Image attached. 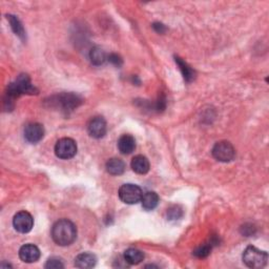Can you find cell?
I'll list each match as a JSON object with an SVG mask.
<instances>
[{
	"instance_id": "cell-1",
	"label": "cell",
	"mask_w": 269,
	"mask_h": 269,
	"mask_svg": "<svg viewBox=\"0 0 269 269\" xmlns=\"http://www.w3.org/2000/svg\"><path fill=\"white\" fill-rule=\"evenodd\" d=\"M52 238L57 245L68 246L77 238L75 224L67 219L57 221L52 227Z\"/></svg>"
},
{
	"instance_id": "cell-2",
	"label": "cell",
	"mask_w": 269,
	"mask_h": 269,
	"mask_svg": "<svg viewBox=\"0 0 269 269\" xmlns=\"http://www.w3.org/2000/svg\"><path fill=\"white\" fill-rule=\"evenodd\" d=\"M37 93H38L37 89L32 85L30 77L25 74L19 76L16 79V81L11 83L8 88V95H9L10 101L19 97V96L23 94L33 95Z\"/></svg>"
},
{
	"instance_id": "cell-3",
	"label": "cell",
	"mask_w": 269,
	"mask_h": 269,
	"mask_svg": "<svg viewBox=\"0 0 269 269\" xmlns=\"http://www.w3.org/2000/svg\"><path fill=\"white\" fill-rule=\"evenodd\" d=\"M244 264L252 269H259L264 267L268 261L267 252L260 251L254 246H248L242 255Z\"/></svg>"
},
{
	"instance_id": "cell-4",
	"label": "cell",
	"mask_w": 269,
	"mask_h": 269,
	"mask_svg": "<svg viewBox=\"0 0 269 269\" xmlns=\"http://www.w3.org/2000/svg\"><path fill=\"white\" fill-rule=\"evenodd\" d=\"M143 196V191L138 185L134 184H124L119 188L120 200L125 204H137L141 201Z\"/></svg>"
},
{
	"instance_id": "cell-5",
	"label": "cell",
	"mask_w": 269,
	"mask_h": 269,
	"mask_svg": "<svg viewBox=\"0 0 269 269\" xmlns=\"http://www.w3.org/2000/svg\"><path fill=\"white\" fill-rule=\"evenodd\" d=\"M213 156L220 162H230L235 157V150L232 143L227 141H221L213 147Z\"/></svg>"
},
{
	"instance_id": "cell-6",
	"label": "cell",
	"mask_w": 269,
	"mask_h": 269,
	"mask_svg": "<svg viewBox=\"0 0 269 269\" xmlns=\"http://www.w3.org/2000/svg\"><path fill=\"white\" fill-rule=\"evenodd\" d=\"M55 153L57 157L63 160L72 159L77 153V144L73 139L62 138L57 141L55 145Z\"/></svg>"
},
{
	"instance_id": "cell-7",
	"label": "cell",
	"mask_w": 269,
	"mask_h": 269,
	"mask_svg": "<svg viewBox=\"0 0 269 269\" xmlns=\"http://www.w3.org/2000/svg\"><path fill=\"white\" fill-rule=\"evenodd\" d=\"M13 226L20 234H28L34 227V219L30 213L25 210L19 211L13 218Z\"/></svg>"
},
{
	"instance_id": "cell-8",
	"label": "cell",
	"mask_w": 269,
	"mask_h": 269,
	"mask_svg": "<svg viewBox=\"0 0 269 269\" xmlns=\"http://www.w3.org/2000/svg\"><path fill=\"white\" fill-rule=\"evenodd\" d=\"M106 121L102 117H95L88 122L87 131L89 136L95 139H100L105 136L106 134Z\"/></svg>"
},
{
	"instance_id": "cell-9",
	"label": "cell",
	"mask_w": 269,
	"mask_h": 269,
	"mask_svg": "<svg viewBox=\"0 0 269 269\" xmlns=\"http://www.w3.org/2000/svg\"><path fill=\"white\" fill-rule=\"evenodd\" d=\"M44 136V129L39 123H29L24 127V138L30 143H38Z\"/></svg>"
},
{
	"instance_id": "cell-10",
	"label": "cell",
	"mask_w": 269,
	"mask_h": 269,
	"mask_svg": "<svg viewBox=\"0 0 269 269\" xmlns=\"http://www.w3.org/2000/svg\"><path fill=\"white\" fill-rule=\"evenodd\" d=\"M40 251L34 244H25L21 246L19 251V258L23 261L24 263H35L40 259Z\"/></svg>"
},
{
	"instance_id": "cell-11",
	"label": "cell",
	"mask_w": 269,
	"mask_h": 269,
	"mask_svg": "<svg viewBox=\"0 0 269 269\" xmlns=\"http://www.w3.org/2000/svg\"><path fill=\"white\" fill-rule=\"evenodd\" d=\"M131 166H132L133 170L136 172V174H139V175L147 174L151 168V164H150L149 159L142 155L134 156L132 160Z\"/></svg>"
},
{
	"instance_id": "cell-12",
	"label": "cell",
	"mask_w": 269,
	"mask_h": 269,
	"mask_svg": "<svg viewBox=\"0 0 269 269\" xmlns=\"http://www.w3.org/2000/svg\"><path fill=\"white\" fill-rule=\"evenodd\" d=\"M118 149L123 155H130L136 149V140L132 134H122L118 140Z\"/></svg>"
},
{
	"instance_id": "cell-13",
	"label": "cell",
	"mask_w": 269,
	"mask_h": 269,
	"mask_svg": "<svg viewBox=\"0 0 269 269\" xmlns=\"http://www.w3.org/2000/svg\"><path fill=\"white\" fill-rule=\"evenodd\" d=\"M96 263H97V258H96V255L89 252L80 253L75 259V266L77 268H93Z\"/></svg>"
},
{
	"instance_id": "cell-14",
	"label": "cell",
	"mask_w": 269,
	"mask_h": 269,
	"mask_svg": "<svg viewBox=\"0 0 269 269\" xmlns=\"http://www.w3.org/2000/svg\"><path fill=\"white\" fill-rule=\"evenodd\" d=\"M106 170L113 176H120L125 170V163L119 158L110 159L106 162Z\"/></svg>"
},
{
	"instance_id": "cell-15",
	"label": "cell",
	"mask_w": 269,
	"mask_h": 269,
	"mask_svg": "<svg viewBox=\"0 0 269 269\" xmlns=\"http://www.w3.org/2000/svg\"><path fill=\"white\" fill-rule=\"evenodd\" d=\"M124 261L130 265H138L144 260V253L136 248H130L124 252Z\"/></svg>"
},
{
	"instance_id": "cell-16",
	"label": "cell",
	"mask_w": 269,
	"mask_h": 269,
	"mask_svg": "<svg viewBox=\"0 0 269 269\" xmlns=\"http://www.w3.org/2000/svg\"><path fill=\"white\" fill-rule=\"evenodd\" d=\"M80 99L77 97L76 95L73 94H63L59 97L58 103H60L63 107V110H73V108L77 107L80 104Z\"/></svg>"
},
{
	"instance_id": "cell-17",
	"label": "cell",
	"mask_w": 269,
	"mask_h": 269,
	"mask_svg": "<svg viewBox=\"0 0 269 269\" xmlns=\"http://www.w3.org/2000/svg\"><path fill=\"white\" fill-rule=\"evenodd\" d=\"M142 203V207L146 210H152L155 209L159 204V196L155 193V191H146L143 194L142 199L140 201Z\"/></svg>"
},
{
	"instance_id": "cell-18",
	"label": "cell",
	"mask_w": 269,
	"mask_h": 269,
	"mask_svg": "<svg viewBox=\"0 0 269 269\" xmlns=\"http://www.w3.org/2000/svg\"><path fill=\"white\" fill-rule=\"evenodd\" d=\"M176 63L178 65L179 68H180L181 73L183 75V78L186 82H191L196 77V72L191 68L186 62L183 61L181 58H179V57H176Z\"/></svg>"
},
{
	"instance_id": "cell-19",
	"label": "cell",
	"mask_w": 269,
	"mask_h": 269,
	"mask_svg": "<svg viewBox=\"0 0 269 269\" xmlns=\"http://www.w3.org/2000/svg\"><path fill=\"white\" fill-rule=\"evenodd\" d=\"M89 58L93 65L95 66H101L103 65L106 60V54L103 50L99 47H95L91 50V53H89Z\"/></svg>"
},
{
	"instance_id": "cell-20",
	"label": "cell",
	"mask_w": 269,
	"mask_h": 269,
	"mask_svg": "<svg viewBox=\"0 0 269 269\" xmlns=\"http://www.w3.org/2000/svg\"><path fill=\"white\" fill-rule=\"evenodd\" d=\"M8 20L10 21L11 28H12L13 31H14V33L19 38L24 39V38H25V31L23 29V25L21 24L20 20H19V19L16 16H13V15H8Z\"/></svg>"
},
{
	"instance_id": "cell-21",
	"label": "cell",
	"mask_w": 269,
	"mask_h": 269,
	"mask_svg": "<svg viewBox=\"0 0 269 269\" xmlns=\"http://www.w3.org/2000/svg\"><path fill=\"white\" fill-rule=\"evenodd\" d=\"M210 252H211V245L210 244H203V245L199 246L196 249V251L194 252V254L196 255L197 258L203 259V258L208 257Z\"/></svg>"
},
{
	"instance_id": "cell-22",
	"label": "cell",
	"mask_w": 269,
	"mask_h": 269,
	"mask_svg": "<svg viewBox=\"0 0 269 269\" xmlns=\"http://www.w3.org/2000/svg\"><path fill=\"white\" fill-rule=\"evenodd\" d=\"M48 269H59V268H63L65 265H63L62 261L59 260L58 258H50L48 260L46 266H44Z\"/></svg>"
},
{
	"instance_id": "cell-23",
	"label": "cell",
	"mask_w": 269,
	"mask_h": 269,
	"mask_svg": "<svg viewBox=\"0 0 269 269\" xmlns=\"http://www.w3.org/2000/svg\"><path fill=\"white\" fill-rule=\"evenodd\" d=\"M168 215L169 216L170 219L176 220V219H179V218H180V217L182 216V210H181L180 208H179V207L175 206V207L170 208V209L168 211Z\"/></svg>"
},
{
	"instance_id": "cell-24",
	"label": "cell",
	"mask_w": 269,
	"mask_h": 269,
	"mask_svg": "<svg viewBox=\"0 0 269 269\" xmlns=\"http://www.w3.org/2000/svg\"><path fill=\"white\" fill-rule=\"evenodd\" d=\"M107 59L114 66H116V67L122 66V59H121V57L117 54H111L110 56L107 57Z\"/></svg>"
},
{
	"instance_id": "cell-25",
	"label": "cell",
	"mask_w": 269,
	"mask_h": 269,
	"mask_svg": "<svg viewBox=\"0 0 269 269\" xmlns=\"http://www.w3.org/2000/svg\"><path fill=\"white\" fill-rule=\"evenodd\" d=\"M152 27H153V29H155V30L158 32V33H160V34L164 33V32L166 31L165 27H164V25H163L162 23H159V22H157V23H153Z\"/></svg>"
}]
</instances>
